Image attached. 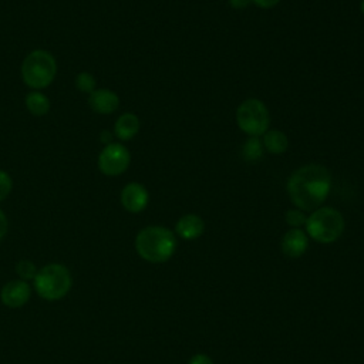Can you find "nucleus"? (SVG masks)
<instances>
[{"label": "nucleus", "mask_w": 364, "mask_h": 364, "mask_svg": "<svg viewBox=\"0 0 364 364\" xmlns=\"http://www.w3.org/2000/svg\"><path fill=\"white\" fill-rule=\"evenodd\" d=\"M34 280V289L37 294L44 300H60L70 291L73 286V277L70 270L61 263H48L37 270Z\"/></svg>", "instance_id": "nucleus-4"}, {"label": "nucleus", "mask_w": 364, "mask_h": 364, "mask_svg": "<svg viewBox=\"0 0 364 364\" xmlns=\"http://www.w3.org/2000/svg\"><path fill=\"white\" fill-rule=\"evenodd\" d=\"M284 219H286V223L291 228H296V229H300L303 225H306V220H307V216L304 215L303 210L300 209H289L284 215Z\"/></svg>", "instance_id": "nucleus-19"}, {"label": "nucleus", "mask_w": 364, "mask_h": 364, "mask_svg": "<svg viewBox=\"0 0 364 364\" xmlns=\"http://www.w3.org/2000/svg\"><path fill=\"white\" fill-rule=\"evenodd\" d=\"M57 75V61L47 50L30 51L21 64V78L24 84L33 90L48 87Z\"/></svg>", "instance_id": "nucleus-3"}, {"label": "nucleus", "mask_w": 364, "mask_h": 364, "mask_svg": "<svg viewBox=\"0 0 364 364\" xmlns=\"http://www.w3.org/2000/svg\"><path fill=\"white\" fill-rule=\"evenodd\" d=\"M360 10H361V13H363V16H364V0H361V4H360Z\"/></svg>", "instance_id": "nucleus-26"}, {"label": "nucleus", "mask_w": 364, "mask_h": 364, "mask_svg": "<svg viewBox=\"0 0 364 364\" xmlns=\"http://www.w3.org/2000/svg\"><path fill=\"white\" fill-rule=\"evenodd\" d=\"M287 195L300 210L313 212L327 199L331 189V173L318 164L296 169L287 179Z\"/></svg>", "instance_id": "nucleus-1"}, {"label": "nucleus", "mask_w": 364, "mask_h": 364, "mask_svg": "<svg viewBox=\"0 0 364 364\" xmlns=\"http://www.w3.org/2000/svg\"><path fill=\"white\" fill-rule=\"evenodd\" d=\"M263 149L264 146L259 139V136H250L242 146V155L247 162H255L262 158Z\"/></svg>", "instance_id": "nucleus-16"}, {"label": "nucleus", "mask_w": 364, "mask_h": 364, "mask_svg": "<svg viewBox=\"0 0 364 364\" xmlns=\"http://www.w3.org/2000/svg\"><path fill=\"white\" fill-rule=\"evenodd\" d=\"M111 139H112V135H111L108 131H102V132H101V141H102L105 145L109 144V142H112Z\"/></svg>", "instance_id": "nucleus-25"}, {"label": "nucleus", "mask_w": 364, "mask_h": 364, "mask_svg": "<svg viewBox=\"0 0 364 364\" xmlns=\"http://www.w3.org/2000/svg\"><path fill=\"white\" fill-rule=\"evenodd\" d=\"M139 127V118L132 112H125L115 121L114 134L119 141H129L138 134Z\"/></svg>", "instance_id": "nucleus-13"}, {"label": "nucleus", "mask_w": 364, "mask_h": 364, "mask_svg": "<svg viewBox=\"0 0 364 364\" xmlns=\"http://www.w3.org/2000/svg\"><path fill=\"white\" fill-rule=\"evenodd\" d=\"M175 230L178 236L186 240H193L198 239L203 230H205V223L203 219L195 213H186L179 218V220L175 225Z\"/></svg>", "instance_id": "nucleus-12"}, {"label": "nucleus", "mask_w": 364, "mask_h": 364, "mask_svg": "<svg viewBox=\"0 0 364 364\" xmlns=\"http://www.w3.org/2000/svg\"><path fill=\"white\" fill-rule=\"evenodd\" d=\"M136 253L149 263H164L176 249V237L165 226H146L135 237Z\"/></svg>", "instance_id": "nucleus-2"}, {"label": "nucleus", "mask_w": 364, "mask_h": 364, "mask_svg": "<svg viewBox=\"0 0 364 364\" xmlns=\"http://www.w3.org/2000/svg\"><path fill=\"white\" fill-rule=\"evenodd\" d=\"M304 226L313 240L318 243H333L344 232V218L334 208L320 206L307 216Z\"/></svg>", "instance_id": "nucleus-5"}, {"label": "nucleus", "mask_w": 364, "mask_h": 364, "mask_svg": "<svg viewBox=\"0 0 364 364\" xmlns=\"http://www.w3.org/2000/svg\"><path fill=\"white\" fill-rule=\"evenodd\" d=\"M26 107L30 114L36 117H43L50 111V100L40 91H31L26 95Z\"/></svg>", "instance_id": "nucleus-15"}, {"label": "nucleus", "mask_w": 364, "mask_h": 364, "mask_svg": "<svg viewBox=\"0 0 364 364\" xmlns=\"http://www.w3.org/2000/svg\"><path fill=\"white\" fill-rule=\"evenodd\" d=\"M74 84H75V88L80 90L81 92H85V94H91L94 90H95V85H97V81H95V77L88 73V71H81L75 75V80H74Z\"/></svg>", "instance_id": "nucleus-17"}, {"label": "nucleus", "mask_w": 364, "mask_h": 364, "mask_svg": "<svg viewBox=\"0 0 364 364\" xmlns=\"http://www.w3.org/2000/svg\"><path fill=\"white\" fill-rule=\"evenodd\" d=\"M262 136H263L262 144L264 149L273 155L284 154L289 148V138L283 131L267 129Z\"/></svg>", "instance_id": "nucleus-14"}, {"label": "nucleus", "mask_w": 364, "mask_h": 364, "mask_svg": "<svg viewBox=\"0 0 364 364\" xmlns=\"http://www.w3.org/2000/svg\"><path fill=\"white\" fill-rule=\"evenodd\" d=\"M119 200L125 210L131 213H139L146 208L149 202V193L142 183L129 182L122 188L119 193Z\"/></svg>", "instance_id": "nucleus-8"}, {"label": "nucleus", "mask_w": 364, "mask_h": 364, "mask_svg": "<svg viewBox=\"0 0 364 364\" xmlns=\"http://www.w3.org/2000/svg\"><path fill=\"white\" fill-rule=\"evenodd\" d=\"M229 4L233 7V9H237V10H242V9H246L252 4V0H229Z\"/></svg>", "instance_id": "nucleus-24"}, {"label": "nucleus", "mask_w": 364, "mask_h": 364, "mask_svg": "<svg viewBox=\"0 0 364 364\" xmlns=\"http://www.w3.org/2000/svg\"><path fill=\"white\" fill-rule=\"evenodd\" d=\"M90 108L98 114H112L119 107V97L117 92L108 88H95L88 94L87 100Z\"/></svg>", "instance_id": "nucleus-10"}, {"label": "nucleus", "mask_w": 364, "mask_h": 364, "mask_svg": "<svg viewBox=\"0 0 364 364\" xmlns=\"http://www.w3.org/2000/svg\"><path fill=\"white\" fill-rule=\"evenodd\" d=\"M31 296V287L26 280L16 279L7 282L0 290V300L10 309L23 307Z\"/></svg>", "instance_id": "nucleus-9"}, {"label": "nucleus", "mask_w": 364, "mask_h": 364, "mask_svg": "<svg viewBox=\"0 0 364 364\" xmlns=\"http://www.w3.org/2000/svg\"><path fill=\"white\" fill-rule=\"evenodd\" d=\"M309 247L307 233L301 229H289L282 239V250L287 257H300Z\"/></svg>", "instance_id": "nucleus-11"}, {"label": "nucleus", "mask_w": 364, "mask_h": 364, "mask_svg": "<svg viewBox=\"0 0 364 364\" xmlns=\"http://www.w3.org/2000/svg\"><path fill=\"white\" fill-rule=\"evenodd\" d=\"M279 1L280 0H252V3H255L260 9H272V7L277 6Z\"/></svg>", "instance_id": "nucleus-23"}, {"label": "nucleus", "mask_w": 364, "mask_h": 364, "mask_svg": "<svg viewBox=\"0 0 364 364\" xmlns=\"http://www.w3.org/2000/svg\"><path fill=\"white\" fill-rule=\"evenodd\" d=\"M7 228H9L7 216H6V213L0 209V240L6 236V233H7Z\"/></svg>", "instance_id": "nucleus-22"}, {"label": "nucleus", "mask_w": 364, "mask_h": 364, "mask_svg": "<svg viewBox=\"0 0 364 364\" xmlns=\"http://www.w3.org/2000/svg\"><path fill=\"white\" fill-rule=\"evenodd\" d=\"M188 364H213L210 357H208L206 354H195Z\"/></svg>", "instance_id": "nucleus-21"}, {"label": "nucleus", "mask_w": 364, "mask_h": 364, "mask_svg": "<svg viewBox=\"0 0 364 364\" xmlns=\"http://www.w3.org/2000/svg\"><path fill=\"white\" fill-rule=\"evenodd\" d=\"M237 127L249 136H262L270 124L269 109L257 98L245 100L236 109Z\"/></svg>", "instance_id": "nucleus-6"}, {"label": "nucleus", "mask_w": 364, "mask_h": 364, "mask_svg": "<svg viewBox=\"0 0 364 364\" xmlns=\"http://www.w3.org/2000/svg\"><path fill=\"white\" fill-rule=\"evenodd\" d=\"M37 267L36 264L31 262V260H27V259H23V260H18L17 264H16V273L18 274V277L21 280H33L37 274Z\"/></svg>", "instance_id": "nucleus-18"}, {"label": "nucleus", "mask_w": 364, "mask_h": 364, "mask_svg": "<svg viewBox=\"0 0 364 364\" xmlns=\"http://www.w3.org/2000/svg\"><path fill=\"white\" fill-rule=\"evenodd\" d=\"M13 189V179L9 175V172L0 169V202H3Z\"/></svg>", "instance_id": "nucleus-20"}, {"label": "nucleus", "mask_w": 364, "mask_h": 364, "mask_svg": "<svg viewBox=\"0 0 364 364\" xmlns=\"http://www.w3.org/2000/svg\"><path fill=\"white\" fill-rule=\"evenodd\" d=\"M131 162V154L128 148L119 142L107 144L97 159L98 169L107 176H118L124 173Z\"/></svg>", "instance_id": "nucleus-7"}]
</instances>
